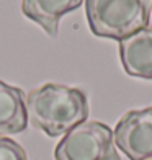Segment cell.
<instances>
[{
    "mask_svg": "<svg viewBox=\"0 0 152 160\" xmlns=\"http://www.w3.org/2000/svg\"><path fill=\"white\" fill-rule=\"evenodd\" d=\"M26 114L30 124L48 137H59L89 118L85 92L61 83H44L28 93Z\"/></svg>",
    "mask_w": 152,
    "mask_h": 160,
    "instance_id": "cell-1",
    "label": "cell"
},
{
    "mask_svg": "<svg viewBox=\"0 0 152 160\" xmlns=\"http://www.w3.org/2000/svg\"><path fill=\"white\" fill-rule=\"evenodd\" d=\"M152 0H85L90 31L98 38L123 41L150 21Z\"/></svg>",
    "mask_w": 152,
    "mask_h": 160,
    "instance_id": "cell-2",
    "label": "cell"
},
{
    "mask_svg": "<svg viewBox=\"0 0 152 160\" xmlns=\"http://www.w3.org/2000/svg\"><path fill=\"white\" fill-rule=\"evenodd\" d=\"M56 160H123L105 122L85 121L64 134L54 149Z\"/></svg>",
    "mask_w": 152,
    "mask_h": 160,
    "instance_id": "cell-3",
    "label": "cell"
},
{
    "mask_svg": "<svg viewBox=\"0 0 152 160\" xmlns=\"http://www.w3.org/2000/svg\"><path fill=\"white\" fill-rule=\"evenodd\" d=\"M113 139L129 160H152V108L124 113L116 122Z\"/></svg>",
    "mask_w": 152,
    "mask_h": 160,
    "instance_id": "cell-4",
    "label": "cell"
},
{
    "mask_svg": "<svg viewBox=\"0 0 152 160\" xmlns=\"http://www.w3.org/2000/svg\"><path fill=\"white\" fill-rule=\"evenodd\" d=\"M119 59L128 75L152 80V28L119 41Z\"/></svg>",
    "mask_w": 152,
    "mask_h": 160,
    "instance_id": "cell-5",
    "label": "cell"
},
{
    "mask_svg": "<svg viewBox=\"0 0 152 160\" xmlns=\"http://www.w3.org/2000/svg\"><path fill=\"white\" fill-rule=\"evenodd\" d=\"M84 0H21V12L33 23L41 26L48 36L56 38L64 15L77 10Z\"/></svg>",
    "mask_w": 152,
    "mask_h": 160,
    "instance_id": "cell-6",
    "label": "cell"
},
{
    "mask_svg": "<svg viewBox=\"0 0 152 160\" xmlns=\"http://www.w3.org/2000/svg\"><path fill=\"white\" fill-rule=\"evenodd\" d=\"M26 126L28 114L25 92L0 80V137L20 134Z\"/></svg>",
    "mask_w": 152,
    "mask_h": 160,
    "instance_id": "cell-7",
    "label": "cell"
},
{
    "mask_svg": "<svg viewBox=\"0 0 152 160\" xmlns=\"http://www.w3.org/2000/svg\"><path fill=\"white\" fill-rule=\"evenodd\" d=\"M0 160H28L25 149L10 137H0Z\"/></svg>",
    "mask_w": 152,
    "mask_h": 160,
    "instance_id": "cell-8",
    "label": "cell"
}]
</instances>
